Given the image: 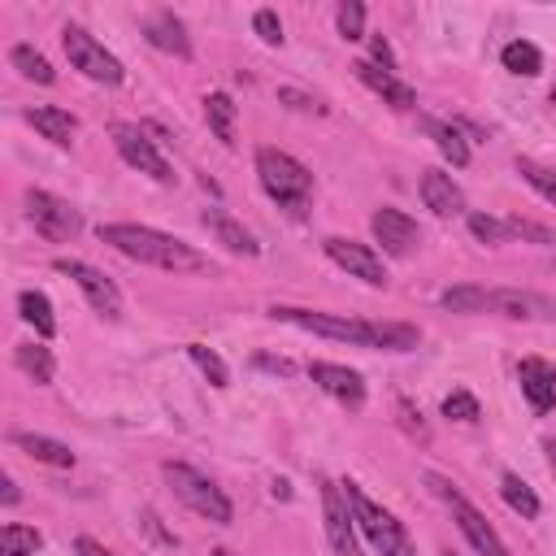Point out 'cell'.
Returning a JSON list of instances; mask_svg holds the SVG:
<instances>
[{
	"label": "cell",
	"mask_w": 556,
	"mask_h": 556,
	"mask_svg": "<svg viewBox=\"0 0 556 556\" xmlns=\"http://www.w3.org/2000/svg\"><path fill=\"white\" fill-rule=\"evenodd\" d=\"M426 126V135L434 139V148L452 161V165H469V143H465V135L452 126V122H439V117H426L421 122Z\"/></svg>",
	"instance_id": "484cf974"
},
{
	"label": "cell",
	"mask_w": 556,
	"mask_h": 556,
	"mask_svg": "<svg viewBox=\"0 0 556 556\" xmlns=\"http://www.w3.org/2000/svg\"><path fill=\"white\" fill-rule=\"evenodd\" d=\"M517 382H521V395L530 400L534 413H547V408L556 404V369H552L547 361L526 356V361L517 365Z\"/></svg>",
	"instance_id": "2e32d148"
},
{
	"label": "cell",
	"mask_w": 556,
	"mask_h": 556,
	"mask_svg": "<svg viewBox=\"0 0 556 556\" xmlns=\"http://www.w3.org/2000/svg\"><path fill=\"white\" fill-rule=\"evenodd\" d=\"M26 217L52 243H70L83 230V213L74 204H65L61 195H52V191H26Z\"/></svg>",
	"instance_id": "30bf717a"
},
{
	"label": "cell",
	"mask_w": 556,
	"mask_h": 556,
	"mask_svg": "<svg viewBox=\"0 0 556 556\" xmlns=\"http://www.w3.org/2000/svg\"><path fill=\"white\" fill-rule=\"evenodd\" d=\"M334 26H339V35H343L348 43L365 39V4H361V0H343V4L334 9Z\"/></svg>",
	"instance_id": "d6a6232c"
},
{
	"label": "cell",
	"mask_w": 556,
	"mask_h": 556,
	"mask_svg": "<svg viewBox=\"0 0 556 556\" xmlns=\"http://www.w3.org/2000/svg\"><path fill=\"white\" fill-rule=\"evenodd\" d=\"M252 30H256L269 48H278V43H282V22H278V13H274V9H256V13H252Z\"/></svg>",
	"instance_id": "d590c367"
},
{
	"label": "cell",
	"mask_w": 556,
	"mask_h": 556,
	"mask_svg": "<svg viewBox=\"0 0 556 556\" xmlns=\"http://www.w3.org/2000/svg\"><path fill=\"white\" fill-rule=\"evenodd\" d=\"M547 460H552V473H556V439L547 443Z\"/></svg>",
	"instance_id": "ee69618b"
},
{
	"label": "cell",
	"mask_w": 556,
	"mask_h": 556,
	"mask_svg": "<svg viewBox=\"0 0 556 556\" xmlns=\"http://www.w3.org/2000/svg\"><path fill=\"white\" fill-rule=\"evenodd\" d=\"M517 174H521L547 204H556V169H552V165H543V161H534V156H517Z\"/></svg>",
	"instance_id": "4dcf8cb0"
},
{
	"label": "cell",
	"mask_w": 556,
	"mask_h": 556,
	"mask_svg": "<svg viewBox=\"0 0 556 556\" xmlns=\"http://www.w3.org/2000/svg\"><path fill=\"white\" fill-rule=\"evenodd\" d=\"M256 365H261V369H269V374H282V378L291 374V361H282V356H265V352H261V356H256Z\"/></svg>",
	"instance_id": "b9f144b4"
},
{
	"label": "cell",
	"mask_w": 556,
	"mask_h": 556,
	"mask_svg": "<svg viewBox=\"0 0 556 556\" xmlns=\"http://www.w3.org/2000/svg\"><path fill=\"white\" fill-rule=\"evenodd\" d=\"M421 200H426V208L430 213H439V217H456L460 208H465V191L452 182V174H443V169H426L421 174Z\"/></svg>",
	"instance_id": "d6986e66"
},
{
	"label": "cell",
	"mask_w": 556,
	"mask_h": 556,
	"mask_svg": "<svg viewBox=\"0 0 556 556\" xmlns=\"http://www.w3.org/2000/svg\"><path fill=\"white\" fill-rule=\"evenodd\" d=\"M56 274H65V278H74V287L87 295V304L100 313V317H122V291H117V282L109 278V274H100L96 265H87V261H74V256H61L56 261Z\"/></svg>",
	"instance_id": "8fae6325"
},
{
	"label": "cell",
	"mask_w": 556,
	"mask_h": 556,
	"mask_svg": "<svg viewBox=\"0 0 556 556\" xmlns=\"http://www.w3.org/2000/svg\"><path fill=\"white\" fill-rule=\"evenodd\" d=\"M26 122H30L43 139H52L56 148H70L74 135H78V117L65 113V109H56V104H35V109H26Z\"/></svg>",
	"instance_id": "ffe728a7"
},
{
	"label": "cell",
	"mask_w": 556,
	"mask_h": 556,
	"mask_svg": "<svg viewBox=\"0 0 556 556\" xmlns=\"http://www.w3.org/2000/svg\"><path fill=\"white\" fill-rule=\"evenodd\" d=\"M61 48H65V56H70V65L83 74V78H91V83H104V87H117L122 78H126V70H122V61L96 39V35H87L83 26H65L61 30Z\"/></svg>",
	"instance_id": "ba28073f"
},
{
	"label": "cell",
	"mask_w": 556,
	"mask_h": 556,
	"mask_svg": "<svg viewBox=\"0 0 556 556\" xmlns=\"http://www.w3.org/2000/svg\"><path fill=\"white\" fill-rule=\"evenodd\" d=\"M443 417H452V421H478L482 408H478V400H473L469 391H452V395L443 400Z\"/></svg>",
	"instance_id": "e575fe53"
},
{
	"label": "cell",
	"mask_w": 556,
	"mask_h": 556,
	"mask_svg": "<svg viewBox=\"0 0 556 556\" xmlns=\"http://www.w3.org/2000/svg\"><path fill=\"white\" fill-rule=\"evenodd\" d=\"M100 243L117 248L122 256H130L139 265L165 269V274H213V261L204 252H195L191 243H182V239H174L165 230H152V226L109 222V226H100Z\"/></svg>",
	"instance_id": "7a4b0ae2"
},
{
	"label": "cell",
	"mask_w": 556,
	"mask_h": 556,
	"mask_svg": "<svg viewBox=\"0 0 556 556\" xmlns=\"http://www.w3.org/2000/svg\"><path fill=\"white\" fill-rule=\"evenodd\" d=\"M439 556H456V552H439Z\"/></svg>",
	"instance_id": "7dc6e473"
},
{
	"label": "cell",
	"mask_w": 556,
	"mask_h": 556,
	"mask_svg": "<svg viewBox=\"0 0 556 556\" xmlns=\"http://www.w3.org/2000/svg\"><path fill=\"white\" fill-rule=\"evenodd\" d=\"M187 356L200 365V374H204L213 387H226V382H230V369H226V361H222L213 348H204V343H187Z\"/></svg>",
	"instance_id": "1f68e13d"
},
{
	"label": "cell",
	"mask_w": 556,
	"mask_h": 556,
	"mask_svg": "<svg viewBox=\"0 0 556 556\" xmlns=\"http://www.w3.org/2000/svg\"><path fill=\"white\" fill-rule=\"evenodd\" d=\"M439 304L447 313H500V317H547L556 321V304L534 295V291H517V287H447L439 295Z\"/></svg>",
	"instance_id": "3957f363"
},
{
	"label": "cell",
	"mask_w": 556,
	"mask_h": 556,
	"mask_svg": "<svg viewBox=\"0 0 556 556\" xmlns=\"http://www.w3.org/2000/svg\"><path fill=\"white\" fill-rule=\"evenodd\" d=\"M369 230H374V239L382 243V252H387V256H413V248L421 243V230H417V222H413L408 213L391 208V204L374 208V217H369Z\"/></svg>",
	"instance_id": "5bb4252c"
},
{
	"label": "cell",
	"mask_w": 556,
	"mask_h": 556,
	"mask_svg": "<svg viewBox=\"0 0 556 556\" xmlns=\"http://www.w3.org/2000/svg\"><path fill=\"white\" fill-rule=\"evenodd\" d=\"M339 486H343V495H348V508H352V517H356V530L365 534V543H369L378 556H417V547H413L408 530L395 521V513H387L382 504H374V500L361 491V482H339Z\"/></svg>",
	"instance_id": "277c9868"
},
{
	"label": "cell",
	"mask_w": 556,
	"mask_h": 556,
	"mask_svg": "<svg viewBox=\"0 0 556 556\" xmlns=\"http://www.w3.org/2000/svg\"><path fill=\"white\" fill-rule=\"evenodd\" d=\"M165 482L174 486V495L191 508V513H200V517H208L213 526H230V517H235V508H230V500H226V491L213 482V478H204L200 469H191V465H165Z\"/></svg>",
	"instance_id": "8992f818"
},
{
	"label": "cell",
	"mask_w": 556,
	"mask_h": 556,
	"mask_svg": "<svg viewBox=\"0 0 556 556\" xmlns=\"http://www.w3.org/2000/svg\"><path fill=\"white\" fill-rule=\"evenodd\" d=\"M552 104H556V83H552Z\"/></svg>",
	"instance_id": "bcb514c9"
},
{
	"label": "cell",
	"mask_w": 556,
	"mask_h": 556,
	"mask_svg": "<svg viewBox=\"0 0 556 556\" xmlns=\"http://www.w3.org/2000/svg\"><path fill=\"white\" fill-rule=\"evenodd\" d=\"M256 178L265 187V195L282 208H304L313 195V174L308 165H300L291 152L282 148H256Z\"/></svg>",
	"instance_id": "5b68a950"
},
{
	"label": "cell",
	"mask_w": 556,
	"mask_h": 556,
	"mask_svg": "<svg viewBox=\"0 0 556 556\" xmlns=\"http://www.w3.org/2000/svg\"><path fill=\"white\" fill-rule=\"evenodd\" d=\"M109 135H113L117 156H122L130 169H139V174H148V178H156V182H174V169H169V161L161 156V148L148 139V130H139L135 122H113Z\"/></svg>",
	"instance_id": "9c48e42d"
},
{
	"label": "cell",
	"mask_w": 556,
	"mask_h": 556,
	"mask_svg": "<svg viewBox=\"0 0 556 556\" xmlns=\"http://www.w3.org/2000/svg\"><path fill=\"white\" fill-rule=\"evenodd\" d=\"M500 495H504V504H508L513 513H521L526 521L539 517V495H534L517 473H504V478H500Z\"/></svg>",
	"instance_id": "f546056e"
},
{
	"label": "cell",
	"mask_w": 556,
	"mask_h": 556,
	"mask_svg": "<svg viewBox=\"0 0 556 556\" xmlns=\"http://www.w3.org/2000/svg\"><path fill=\"white\" fill-rule=\"evenodd\" d=\"M74 552H78V556H117V552H109L104 543H96L91 534H78V539H74Z\"/></svg>",
	"instance_id": "60d3db41"
},
{
	"label": "cell",
	"mask_w": 556,
	"mask_h": 556,
	"mask_svg": "<svg viewBox=\"0 0 556 556\" xmlns=\"http://www.w3.org/2000/svg\"><path fill=\"white\" fill-rule=\"evenodd\" d=\"M321 513H326V539L334 556H361V539H356L361 530H356V517L339 482H321Z\"/></svg>",
	"instance_id": "4fadbf2b"
},
{
	"label": "cell",
	"mask_w": 556,
	"mask_h": 556,
	"mask_svg": "<svg viewBox=\"0 0 556 556\" xmlns=\"http://www.w3.org/2000/svg\"><path fill=\"white\" fill-rule=\"evenodd\" d=\"M469 235L482 239V243H491V248H500V243L513 239L508 222H500V217H491V213H469Z\"/></svg>",
	"instance_id": "836d02e7"
},
{
	"label": "cell",
	"mask_w": 556,
	"mask_h": 556,
	"mask_svg": "<svg viewBox=\"0 0 556 556\" xmlns=\"http://www.w3.org/2000/svg\"><path fill=\"white\" fill-rule=\"evenodd\" d=\"M278 100H282V104H291V109H300V113H326V104H321V100H313V96H304V91H295V87H282V91H278Z\"/></svg>",
	"instance_id": "8d00e7d4"
},
{
	"label": "cell",
	"mask_w": 556,
	"mask_h": 556,
	"mask_svg": "<svg viewBox=\"0 0 556 556\" xmlns=\"http://www.w3.org/2000/svg\"><path fill=\"white\" fill-rule=\"evenodd\" d=\"M39 547H43V534L35 526H22V521L0 526V556H35Z\"/></svg>",
	"instance_id": "f1b7e54d"
},
{
	"label": "cell",
	"mask_w": 556,
	"mask_h": 556,
	"mask_svg": "<svg viewBox=\"0 0 556 556\" xmlns=\"http://www.w3.org/2000/svg\"><path fill=\"white\" fill-rule=\"evenodd\" d=\"M200 222L217 235L222 248H230V252H239V256H256V252H261V243L252 239V230H243V222H235L230 213H222V208H204Z\"/></svg>",
	"instance_id": "44dd1931"
},
{
	"label": "cell",
	"mask_w": 556,
	"mask_h": 556,
	"mask_svg": "<svg viewBox=\"0 0 556 556\" xmlns=\"http://www.w3.org/2000/svg\"><path fill=\"white\" fill-rule=\"evenodd\" d=\"M13 361H17V369H22L35 387H48V382H52V374H56L52 352H48V348H39V343H17V348H13Z\"/></svg>",
	"instance_id": "d4e9b609"
},
{
	"label": "cell",
	"mask_w": 556,
	"mask_h": 556,
	"mask_svg": "<svg viewBox=\"0 0 556 556\" xmlns=\"http://www.w3.org/2000/svg\"><path fill=\"white\" fill-rule=\"evenodd\" d=\"M235 117H239V109H235V100H230L226 91H208V96H204V122H208V130H213L226 148H235Z\"/></svg>",
	"instance_id": "603a6c76"
},
{
	"label": "cell",
	"mask_w": 556,
	"mask_h": 556,
	"mask_svg": "<svg viewBox=\"0 0 556 556\" xmlns=\"http://www.w3.org/2000/svg\"><path fill=\"white\" fill-rule=\"evenodd\" d=\"M308 378H313L326 395H334L339 404H348V408H361V404H365V378H361L356 369H348V365L308 361Z\"/></svg>",
	"instance_id": "9a60e30c"
},
{
	"label": "cell",
	"mask_w": 556,
	"mask_h": 556,
	"mask_svg": "<svg viewBox=\"0 0 556 556\" xmlns=\"http://www.w3.org/2000/svg\"><path fill=\"white\" fill-rule=\"evenodd\" d=\"M369 61L378 70H395V52H391V43L382 35H369Z\"/></svg>",
	"instance_id": "f35d334b"
},
{
	"label": "cell",
	"mask_w": 556,
	"mask_h": 556,
	"mask_svg": "<svg viewBox=\"0 0 556 556\" xmlns=\"http://www.w3.org/2000/svg\"><path fill=\"white\" fill-rule=\"evenodd\" d=\"M0 500H4V504H17V482H13L9 473H0Z\"/></svg>",
	"instance_id": "7bdbcfd3"
},
{
	"label": "cell",
	"mask_w": 556,
	"mask_h": 556,
	"mask_svg": "<svg viewBox=\"0 0 556 556\" xmlns=\"http://www.w3.org/2000/svg\"><path fill=\"white\" fill-rule=\"evenodd\" d=\"M395 408H400V421H404V430H408L417 443H426V439H430V430L421 426V413H413V404H408V400H400Z\"/></svg>",
	"instance_id": "74e56055"
},
{
	"label": "cell",
	"mask_w": 556,
	"mask_h": 556,
	"mask_svg": "<svg viewBox=\"0 0 556 556\" xmlns=\"http://www.w3.org/2000/svg\"><path fill=\"white\" fill-rule=\"evenodd\" d=\"M426 482H430V491L452 508V517H456V526H460V534L469 539V547L478 552V556H508V547H504V539L495 534V526L447 482V478H439V473H426Z\"/></svg>",
	"instance_id": "52a82bcc"
},
{
	"label": "cell",
	"mask_w": 556,
	"mask_h": 556,
	"mask_svg": "<svg viewBox=\"0 0 556 556\" xmlns=\"http://www.w3.org/2000/svg\"><path fill=\"white\" fill-rule=\"evenodd\" d=\"M143 39L152 43V48H161V52H169V56H191V35H187V26L169 13V9H161V13H148L143 17Z\"/></svg>",
	"instance_id": "e0dca14e"
},
{
	"label": "cell",
	"mask_w": 556,
	"mask_h": 556,
	"mask_svg": "<svg viewBox=\"0 0 556 556\" xmlns=\"http://www.w3.org/2000/svg\"><path fill=\"white\" fill-rule=\"evenodd\" d=\"M321 248H326V256H330L339 269H348L352 278H361V282H369V287H387V265H382V256H378L369 243H356V239H343V235H326Z\"/></svg>",
	"instance_id": "7c38bea8"
},
{
	"label": "cell",
	"mask_w": 556,
	"mask_h": 556,
	"mask_svg": "<svg viewBox=\"0 0 556 556\" xmlns=\"http://www.w3.org/2000/svg\"><path fill=\"white\" fill-rule=\"evenodd\" d=\"M269 317L300 326L308 334L352 343V348H382V352H413L421 343V330L408 321H365V317H343V313H317V308H295V304H274Z\"/></svg>",
	"instance_id": "6da1fadb"
},
{
	"label": "cell",
	"mask_w": 556,
	"mask_h": 556,
	"mask_svg": "<svg viewBox=\"0 0 556 556\" xmlns=\"http://www.w3.org/2000/svg\"><path fill=\"white\" fill-rule=\"evenodd\" d=\"M352 70H356V78H361V83H365L374 96H382L391 109H413V104H417L413 87H408V83H400L391 70H378L374 61H356Z\"/></svg>",
	"instance_id": "ac0fdd59"
},
{
	"label": "cell",
	"mask_w": 556,
	"mask_h": 556,
	"mask_svg": "<svg viewBox=\"0 0 556 556\" xmlns=\"http://www.w3.org/2000/svg\"><path fill=\"white\" fill-rule=\"evenodd\" d=\"M17 313L35 326V334L39 339H52L56 334V317H52V300L43 295V291H22L17 295Z\"/></svg>",
	"instance_id": "4316f807"
},
{
	"label": "cell",
	"mask_w": 556,
	"mask_h": 556,
	"mask_svg": "<svg viewBox=\"0 0 556 556\" xmlns=\"http://www.w3.org/2000/svg\"><path fill=\"white\" fill-rule=\"evenodd\" d=\"M500 61H504L508 74H521V78H534V74L543 70V52H539L530 39H513V43H504Z\"/></svg>",
	"instance_id": "83f0119b"
},
{
	"label": "cell",
	"mask_w": 556,
	"mask_h": 556,
	"mask_svg": "<svg viewBox=\"0 0 556 556\" xmlns=\"http://www.w3.org/2000/svg\"><path fill=\"white\" fill-rule=\"evenodd\" d=\"M508 230H513V235H521V239H534V243H552V235H547L543 226L526 222V217H508Z\"/></svg>",
	"instance_id": "ab89813d"
},
{
	"label": "cell",
	"mask_w": 556,
	"mask_h": 556,
	"mask_svg": "<svg viewBox=\"0 0 556 556\" xmlns=\"http://www.w3.org/2000/svg\"><path fill=\"white\" fill-rule=\"evenodd\" d=\"M208 556H230V552H226V547H217V552H208Z\"/></svg>",
	"instance_id": "f6af8a7d"
},
{
	"label": "cell",
	"mask_w": 556,
	"mask_h": 556,
	"mask_svg": "<svg viewBox=\"0 0 556 556\" xmlns=\"http://www.w3.org/2000/svg\"><path fill=\"white\" fill-rule=\"evenodd\" d=\"M9 443H13V447H22V452H26L30 460H39V465H52V469H74V452H70L65 443L48 439V434L13 430V434H9Z\"/></svg>",
	"instance_id": "7402d4cb"
},
{
	"label": "cell",
	"mask_w": 556,
	"mask_h": 556,
	"mask_svg": "<svg viewBox=\"0 0 556 556\" xmlns=\"http://www.w3.org/2000/svg\"><path fill=\"white\" fill-rule=\"evenodd\" d=\"M9 61L17 65L22 78H30V83H39V87H52V83H56L52 61H48L39 48H30V43H13V48H9Z\"/></svg>",
	"instance_id": "cb8c5ba5"
}]
</instances>
